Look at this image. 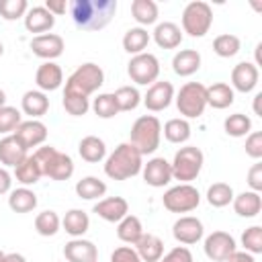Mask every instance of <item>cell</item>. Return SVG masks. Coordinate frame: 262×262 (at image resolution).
Wrapping results in <instances>:
<instances>
[{"instance_id":"obj_11","label":"cell","mask_w":262,"mask_h":262,"mask_svg":"<svg viewBox=\"0 0 262 262\" xmlns=\"http://www.w3.org/2000/svg\"><path fill=\"white\" fill-rule=\"evenodd\" d=\"M205 254L209 260L213 262H225L237 248H235V239L233 235H229L227 231H213L205 237Z\"/></svg>"},{"instance_id":"obj_16","label":"cell","mask_w":262,"mask_h":262,"mask_svg":"<svg viewBox=\"0 0 262 262\" xmlns=\"http://www.w3.org/2000/svg\"><path fill=\"white\" fill-rule=\"evenodd\" d=\"M141 172H143L145 184H149L154 188H162V186L170 184V180H172V168H170V162L166 158L147 160V164H143Z\"/></svg>"},{"instance_id":"obj_36","label":"cell","mask_w":262,"mask_h":262,"mask_svg":"<svg viewBox=\"0 0 262 262\" xmlns=\"http://www.w3.org/2000/svg\"><path fill=\"white\" fill-rule=\"evenodd\" d=\"M164 137L170 143H186L188 137H190V123L186 119H182V117H176V119L166 121V125H164Z\"/></svg>"},{"instance_id":"obj_45","label":"cell","mask_w":262,"mask_h":262,"mask_svg":"<svg viewBox=\"0 0 262 262\" xmlns=\"http://www.w3.org/2000/svg\"><path fill=\"white\" fill-rule=\"evenodd\" d=\"M23 123V117H20V111L16 106H0V133H12L16 131V127Z\"/></svg>"},{"instance_id":"obj_32","label":"cell","mask_w":262,"mask_h":262,"mask_svg":"<svg viewBox=\"0 0 262 262\" xmlns=\"http://www.w3.org/2000/svg\"><path fill=\"white\" fill-rule=\"evenodd\" d=\"M8 207H10L14 213H31V211L37 207V194H35L31 188H27V186L14 188V190H10Z\"/></svg>"},{"instance_id":"obj_57","label":"cell","mask_w":262,"mask_h":262,"mask_svg":"<svg viewBox=\"0 0 262 262\" xmlns=\"http://www.w3.org/2000/svg\"><path fill=\"white\" fill-rule=\"evenodd\" d=\"M6 104V94H4V90L0 88V106H4Z\"/></svg>"},{"instance_id":"obj_23","label":"cell","mask_w":262,"mask_h":262,"mask_svg":"<svg viewBox=\"0 0 262 262\" xmlns=\"http://www.w3.org/2000/svg\"><path fill=\"white\" fill-rule=\"evenodd\" d=\"M151 37H154L158 47H162V49H176L182 43V29L176 23L164 20V23L156 25Z\"/></svg>"},{"instance_id":"obj_25","label":"cell","mask_w":262,"mask_h":262,"mask_svg":"<svg viewBox=\"0 0 262 262\" xmlns=\"http://www.w3.org/2000/svg\"><path fill=\"white\" fill-rule=\"evenodd\" d=\"M201 68V53L196 49H180L172 57V70L176 76H192Z\"/></svg>"},{"instance_id":"obj_58","label":"cell","mask_w":262,"mask_h":262,"mask_svg":"<svg viewBox=\"0 0 262 262\" xmlns=\"http://www.w3.org/2000/svg\"><path fill=\"white\" fill-rule=\"evenodd\" d=\"M2 53H4V45L0 43V57H2Z\"/></svg>"},{"instance_id":"obj_41","label":"cell","mask_w":262,"mask_h":262,"mask_svg":"<svg viewBox=\"0 0 262 262\" xmlns=\"http://www.w3.org/2000/svg\"><path fill=\"white\" fill-rule=\"evenodd\" d=\"M115 100H117V106H119V113L121 111H133L139 106L141 102V94L135 86H121L117 88L115 92Z\"/></svg>"},{"instance_id":"obj_37","label":"cell","mask_w":262,"mask_h":262,"mask_svg":"<svg viewBox=\"0 0 262 262\" xmlns=\"http://www.w3.org/2000/svg\"><path fill=\"white\" fill-rule=\"evenodd\" d=\"M131 14L141 27L154 25L158 20V4L154 0H133L131 2Z\"/></svg>"},{"instance_id":"obj_12","label":"cell","mask_w":262,"mask_h":262,"mask_svg":"<svg viewBox=\"0 0 262 262\" xmlns=\"http://www.w3.org/2000/svg\"><path fill=\"white\" fill-rule=\"evenodd\" d=\"M203 233H205V227H203V221L192 217V215H184L180 219L174 221L172 225V235L178 244H184V246H190V244H196L203 239Z\"/></svg>"},{"instance_id":"obj_13","label":"cell","mask_w":262,"mask_h":262,"mask_svg":"<svg viewBox=\"0 0 262 262\" xmlns=\"http://www.w3.org/2000/svg\"><path fill=\"white\" fill-rule=\"evenodd\" d=\"M172 98H174V86H172V82H168V80H158V82H154V84L147 88V92H145V96H143V104H145L147 111L160 113V111H164V108L170 106Z\"/></svg>"},{"instance_id":"obj_50","label":"cell","mask_w":262,"mask_h":262,"mask_svg":"<svg viewBox=\"0 0 262 262\" xmlns=\"http://www.w3.org/2000/svg\"><path fill=\"white\" fill-rule=\"evenodd\" d=\"M160 262H194V258H192V254L186 246H176Z\"/></svg>"},{"instance_id":"obj_8","label":"cell","mask_w":262,"mask_h":262,"mask_svg":"<svg viewBox=\"0 0 262 262\" xmlns=\"http://www.w3.org/2000/svg\"><path fill=\"white\" fill-rule=\"evenodd\" d=\"M213 25V10L203 0H192L182 10V31L190 37H205Z\"/></svg>"},{"instance_id":"obj_6","label":"cell","mask_w":262,"mask_h":262,"mask_svg":"<svg viewBox=\"0 0 262 262\" xmlns=\"http://www.w3.org/2000/svg\"><path fill=\"white\" fill-rule=\"evenodd\" d=\"M205 164V156L196 145H184L174 154V160L170 162L172 178L180 180V184H190L194 180Z\"/></svg>"},{"instance_id":"obj_5","label":"cell","mask_w":262,"mask_h":262,"mask_svg":"<svg viewBox=\"0 0 262 262\" xmlns=\"http://www.w3.org/2000/svg\"><path fill=\"white\" fill-rule=\"evenodd\" d=\"M33 156H35L43 176H47L51 180H68V178H72L74 160L68 154L55 149L53 145H41V147H37V151Z\"/></svg>"},{"instance_id":"obj_59","label":"cell","mask_w":262,"mask_h":262,"mask_svg":"<svg viewBox=\"0 0 262 262\" xmlns=\"http://www.w3.org/2000/svg\"><path fill=\"white\" fill-rule=\"evenodd\" d=\"M2 258H4V252H2V250H0V262H2Z\"/></svg>"},{"instance_id":"obj_26","label":"cell","mask_w":262,"mask_h":262,"mask_svg":"<svg viewBox=\"0 0 262 262\" xmlns=\"http://www.w3.org/2000/svg\"><path fill=\"white\" fill-rule=\"evenodd\" d=\"M20 108L31 119H39L49 111V98L41 90H27L20 98Z\"/></svg>"},{"instance_id":"obj_54","label":"cell","mask_w":262,"mask_h":262,"mask_svg":"<svg viewBox=\"0 0 262 262\" xmlns=\"http://www.w3.org/2000/svg\"><path fill=\"white\" fill-rule=\"evenodd\" d=\"M225 262H256L254 260V256L252 254H248V252H239V250H235Z\"/></svg>"},{"instance_id":"obj_22","label":"cell","mask_w":262,"mask_h":262,"mask_svg":"<svg viewBox=\"0 0 262 262\" xmlns=\"http://www.w3.org/2000/svg\"><path fill=\"white\" fill-rule=\"evenodd\" d=\"M53 25H55V16L45 6H33L25 14V29L29 33H41V35H45L47 31L53 29Z\"/></svg>"},{"instance_id":"obj_33","label":"cell","mask_w":262,"mask_h":262,"mask_svg":"<svg viewBox=\"0 0 262 262\" xmlns=\"http://www.w3.org/2000/svg\"><path fill=\"white\" fill-rule=\"evenodd\" d=\"M143 235V225L139 221V217L135 215H125L119 223H117V237L125 244H135L139 237Z\"/></svg>"},{"instance_id":"obj_21","label":"cell","mask_w":262,"mask_h":262,"mask_svg":"<svg viewBox=\"0 0 262 262\" xmlns=\"http://www.w3.org/2000/svg\"><path fill=\"white\" fill-rule=\"evenodd\" d=\"M35 82H37V86H39L41 92L57 90V88L63 84V72H61V68H59L55 61H43V63L37 68Z\"/></svg>"},{"instance_id":"obj_15","label":"cell","mask_w":262,"mask_h":262,"mask_svg":"<svg viewBox=\"0 0 262 262\" xmlns=\"http://www.w3.org/2000/svg\"><path fill=\"white\" fill-rule=\"evenodd\" d=\"M260 80V72L252 61H239L237 66H233L231 70V88L237 92H252L258 86Z\"/></svg>"},{"instance_id":"obj_38","label":"cell","mask_w":262,"mask_h":262,"mask_svg":"<svg viewBox=\"0 0 262 262\" xmlns=\"http://www.w3.org/2000/svg\"><path fill=\"white\" fill-rule=\"evenodd\" d=\"M59 227H61V219H59V215H57L55 211H51V209L41 211V213L35 217V229H37V233L43 235V237L55 235V233L59 231Z\"/></svg>"},{"instance_id":"obj_48","label":"cell","mask_w":262,"mask_h":262,"mask_svg":"<svg viewBox=\"0 0 262 262\" xmlns=\"http://www.w3.org/2000/svg\"><path fill=\"white\" fill-rule=\"evenodd\" d=\"M246 154L254 160L262 158V133L260 131H252L246 137Z\"/></svg>"},{"instance_id":"obj_51","label":"cell","mask_w":262,"mask_h":262,"mask_svg":"<svg viewBox=\"0 0 262 262\" xmlns=\"http://www.w3.org/2000/svg\"><path fill=\"white\" fill-rule=\"evenodd\" d=\"M248 186L250 190L254 192H260L262 190V164L256 162L250 170H248Z\"/></svg>"},{"instance_id":"obj_43","label":"cell","mask_w":262,"mask_h":262,"mask_svg":"<svg viewBox=\"0 0 262 262\" xmlns=\"http://www.w3.org/2000/svg\"><path fill=\"white\" fill-rule=\"evenodd\" d=\"M92 111H94L100 119H113V117L119 113L115 94H111V92H102V94H98V96L94 98V102H92Z\"/></svg>"},{"instance_id":"obj_56","label":"cell","mask_w":262,"mask_h":262,"mask_svg":"<svg viewBox=\"0 0 262 262\" xmlns=\"http://www.w3.org/2000/svg\"><path fill=\"white\" fill-rule=\"evenodd\" d=\"M260 100H262V92H258V94L254 96V113L262 117V111H260Z\"/></svg>"},{"instance_id":"obj_55","label":"cell","mask_w":262,"mask_h":262,"mask_svg":"<svg viewBox=\"0 0 262 262\" xmlns=\"http://www.w3.org/2000/svg\"><path fill=\"white\" fill-rule=\"evenodd\" d=\"M2 262H27V258L23 254H16V252H10V254H4Z\"/></svg>"},{"instance_id":"obj_40","label":"cell","mask_w":262,"mask_h":262,"mask_svg":"<svg viewBox=\"0 0 262 262\" xmlns=\"http://www.w3.org/2000/svg\"><path fill=\"white\" fill-rule=\"evenodd\" d=\"M223 129L227 135L231 137H244V135H250L252 131V119L244 113H233L229 115L225 121H223Z\"/></svg>"},{"instance_id":"obj_19","label":"cell","mask_w":262,"mask_h":262,"mask_svg":"<svg viewBox=\"0 0 262 262\" xmlns=\"http://www.w3.org/2000/svg\"><path fill=\"white\" fill-rule=\"evenodd\" d=\"M63 256L68 262H98L96 246L84 237H72L63 246Z\"/></svg>"},{"instance_id":"obj_47","label":"cell","mask_w":262,"mask_h":262,"mask_svg":"<svg viewBox=\"0 0 262 262\" xmlns=\"http://www.w3.org/2000/svg\"><path fill=\"white\" fill-rule=\"evenodd\" d=\"M242 246L246 248L244 252L248 254H260L262 252V227L260 225H252L242 233Z\"/></svg>"},{"instance_id":"obj_52","label":"cell","mask_w":262,"mask_h":262,"mask_svg":"<svg viewBox=\"0 0 262 262\" xmlns=\"http://www.w3.org/2000/svg\"><path fill=\"white\" fill-rule=\"evenodd\" d=\"M45 8L55 16V14H63L68 10V2L66 0H47L45 2Z\"/></svg>"},{"instance_id":"obj_17","label":"cell","mask_w":262,"mask_h":262,"mask_svg":"<svg viewBox=\"0 0 262 262\" xmlns=\"http://www.w3.org/2000/svg\"><path fill=\"white\" fill-rule=\"evenodd\" d=\"M14 135L20 139V143L27 149H31V147H39V145L45 143V139H47V127L39 119H29V121H23L16 127Z\"/></svg>"},{"instance_id":"obj_24","label":"cell","mask_w":262,"mask_h":262,"mask_svg":"<svg viewBox=\"0 0 262 262\" xmlns=\"http://www.w3.org/2000/svg\"><path fill=\"white\" fill-rule=\"evenodd\" d=\"M133 246L141 262H160L164 256V242L154 233H143Z\"/></svg>"},{"instance_id":"obj_2","label":"cell","mask_w":262,"mask_h":262,"mask_svg":"<svg viewBox=\"0 0 262 262\" xmlns=\"http://www.w3.org/2000/svg\"><path fill=\"white\" fill-rule=\"evenodd\" d=\"M143 168V156L129 141L119 143L115 151H111L104 160V174L113 180H127L137 176Z\"/></svg>"},{"instance_id":"obj_4","label":"cell","mask_w":262,"mask_h":262,"mask_svg":"<svg viewBox=\"0 0 262 262\" xmlns=\"http://www.w3.org/2000/svg\"><path fill=\"white\" fill-rule=\"evenodd\" d=\"M104 84V72L98 63L86 61L82 66H78L66 80V88L63 92L68 94H78V96H90L94 94L100 86Z\"/></svg>"},{"instance_id":"obj_7","label":"cell","mask_w":262,"mask_h":262,"mask_svg":"<svg viewBox=\"0 0 262 262\" xmlns=\"http://www.w3.org/2000/svg\"><path fill=\"white\" fill-rule=\"evenodd\" d=\"M176 108L182 119H199L207 108V86L201 82H186L176 94Z\"/></svg>"},{"instance_id":"obj_42","label":"cell","mask_w":262,"mask_h":262,"mask_svg":"<svg viewBox=\"0 0 262 262\" xmlns=\"http://www.w3.org/2000/svg\"><path fill=\"white\" fill-rule=\"evenodd\" d=\"M242 43H239V37L231 35V33H223V35H217L215 41H213V51L219 55V57H233L237 51H239Z\"/></svg>"},{"instance_id":"obj_53","label":"cell","mask_w":262,"mask_h":262,"mask_svg":"<svg viewBox=\"0 0 262 262\" xmlns=\"http://www.w3.org/2000/svg\"><path fill=\"white\" fill-rule=\"evenodd\" d=\"M10 186H12V176L6 168H0V194H6L10 192Z\"/></svg>"},{"instance_id":"obj_20","label":"cell","mask_w":262,"mask_h":262,"mask_svg":"<svg viewBox=\"0 0 262 262\" xmlns=\"http://www.w3.org/2000/svg\"><path fill=\"white\" fill-rule=\"evenodd\" d=\"M29 156V149L20 143V139L10 133L0 139V162L8 168H16L25 158Z\"/></svg>"},{"instance_id":"obj_46","label":"cell","mask_w":262,"mask_h":262,"mask_svg":"<svg viewBox=\"0 0 262 262\" xmlns=\"http://www.w3.org/2000/svg\"><path fill=\"white\" fill-rule=\"evenodd\" d=\"M61 104H63L66 113H70L72 117H82V115H86L88 108H90V98L63 92V100H61Z\"/></svg>"},{"instance_id":"obj_3","label":"cell","mask_w":262,"mask_h":262,"mask_svg":"<svg viewBox=\"0 0 262 262\" xmlns=\"http://www.w3.org/2000/svg\"><path fill=\"white\" fill-rule=\"evenodd\" d=\"M160 139H162V123H160L158 117H154V115H141L131 125L129 143L135 145L141 156L154 154L160 147Z\"/></svg>"},{"instance_id":"obj_1","label":"cell","mask_w":262,"mask_h":262,"mask_svg":"<svg viewBox=\"0 0 262 262\" xmlns=\"http://www.w3.org/2000/svg\"><path fill=\"white\" fill-rule=\"evenodd\" d=\"M68 8L76 27L84 31H98L113 20L117 0H72Z\"/></svg>"},{"instance_id":"obj_49","label":"cell","mask_w":262,"mask_h":262,"mask_svg":"<svg viewBox=\"0 0 262 262\" xmlns=\"http://www.w3.org/2000/svg\"><path fill=\"white\" fill-rule=\"evenodd\" d=\"M111 262H141V258L137 256L135 248H131V246H119V248L113 250Z\"/></svg>"},{"instance_id":"obj_34","label":"cell","mask_w":262,"mask_h":262,"mask_svg":"<svg viewBox=\"0 0 262 262\" xmlns=\"http://www.w3.org/2000/svg\"><path fill=\"white\" fill-rule=\"evenodd\" d=\"M41 176H43V174H41V168H39V164H37V160H35L33 154H29V156L14 168V178H16V182H20L23 186H29V184L39 182Z\"/></svg>"},{"instance_id":"obj_35","label":"cell","mask_w":262,"mask_h":262,"mask_svg":"<svg viewBox=\"0 0 262 262\" xmlns=\"http://www.w3.org/2000/svg\"><path fill=\"white\" fill-rule=\"evenodd\" d=\"M104 192H106V184L96 176H84L82 180L76 182V194L84 201L100 199L104 196Z\"/></svg>"},{"instance_id":"obj_31","label":"cell","mask_w":262,"mask_h":262,"mask_svg":"<svg viewBox=\"0 0 262 262\" xmlns=\"http://www.w3.org/2000/svg\"><path fill=\"white\" fill-rule=\"evenodd\" d=\"M149 41H151V35L147 33V29L133 27L123 35V49L131 55H139V53H143V49L147 47Z\"/></svg>"},{"instance_id":"obj_14","label":"cell","mask_w":262,"mask_h":262,"mask_svg":"<svg viewBox=\"0 0 262 262\" xmlns=\"http://www.w3.org/2000/svg\"><path fill=\"white\" fill-rule=\"evenodd\" d=\"M63 47H66L63 39H61L59 35H55V33L37 35V37H33V41H31L33 53H35L37 57L45 59V61H53L55 57H59V55L63 53Z\"/></svg>"},{"instance_id":"obj_44","label":"cell","mask_w":262,"mask_h":262,"mask_svg":"<svg viewBox=\"0 0 262 262\" xmlns=\"http://www.w3.org/2000/svg\"><path fill=\"white\" fill-rule=\"evenodd\" d=\"M27 10H29V2L27 0H0V16L4 20L25 18Z\"/></svg>"},{"instance_id":"obj_10","label":"cell","mask_w":262,"mask_h":262,"mask_svg":"<svg viewBox=\"0 0 262 262\" xmlns=\"http://www.w3.org/2000/svg\"><path fill=\"white\" fill-rule=\"evenodd\" d=\"M127 74L129 78L139 84V86H151L154 82H158L160 76V61L154 53H139L133 55L127 63Z\"/></svg>"},{"instance_id":"obj_29","label":"cell","mask_w":262,"mask_h":262,"mask_svg":"<svg viewBox=\"0 0 262 262\" xmlns=\"http://www.w3.org/2000/svg\"><path fill=\"white\" fill-rule=\"evenodd\" d=\"M233 88L225 82H215L211 86H207V106H213V108H227L233 104Z\"/></svg>"},{"instance_id":"obj_18","label":"cell","mask_w":262,"mask_h":262,"mask_svg":"<svg viewBox=\"0 0 262 262\" xmlns=\"http://www.w3.org/2000/svg\"><path fill=\"white\" fill-rule=\"evenodd\" d=\"M92 211L108 223H119L125 215H129V203L123 196H106V199H100Z\"/></svg>"},{"instance_id":"obj_9","label":"cell","mask_w":262,"mask_h":262,"mask_svg":"<svg viewBox=\"0 0 262 262\" xmlns=\"http://www.w3.org/2000/svg\"><path fill=\"white\" fill-rule=\"evenodd\" d=\"M162 203L170 213H190L199 207L201 192L192 184H176L164 192Z\"/></svg>"},{"instance_id":"obj_28","label":"cell","mask_w":262,"mask_h":262,"mask_svg":"<svg viewBox=\"0 0 262 262\" xmlns=\"http://www.w3.org/2000/svg\"><path fill=\"white\" fill-rule=\"evenodd\" d=\"M78 154L82 160H86L90 164H98L106 158V143L96 135H86L78 143Z\"/></svg>"},{"instance_id":"obj_39","label":"cell","mask_w":262,"mask_h":262,"mask_svg":"<svg viewBox=\"0 0 262 262\" xmlns=\"http://www.w3.org/2000/svg\"><path fill=\"white\" fill-rule=\"evenodd\" d=\"M233 196H235L233 194V188L227 182H215V184H211L207 188V203L211 207H217V209L227 207L233 201Z\"/></svg>"},{"instance_id":"obj_30","label":"cell","mask_w":262,"mask_h":262,"mask_svg":"<svg viewBox=\"0 0 262 262\" xmlns=\"http://www.w3.org/2000/svg\"><path fill=\"white\" fill-rule=\"evenodd\" d=\"M61 227L66 229L68 235H72V237H82V235L88 231V227H90V217H88V213H84L82 209H70V211L63 215V219H61Z\"/></svg>"},{"instance_id":"obj_27","label":"cell","mask_w":262,"mask_h":262,"mask_svg":"<svg viewBox=\"0 0 262 262\" xmlns=\"http://www.w3.org/2000/svg\"><path fill=\"white\" fill-rule=\"evenodd\" d=\"M231 203H233V211L246 219L256 217L262 211V196H260V192H254V190L239 192L237 196H233Z\"/></svg>"}]
</instances>
